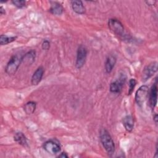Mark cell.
<instances>
[{"instance_id":"22","label":"cell","mask_w":158,"mask_h":158,"mask_svg":"<svg viewBox=\"0 0 158 158\" xmlns=\"http://www.w3.org/2000/svg\"><path fill=\"white\" fill-rule=\"evenodd\" d=\"M145 2L147 4V5L150 6H154L156 1H151V0H148V1H146Z\"/></svg>"},{"instance_id":"10","label":"cell","mask_w":158,"mask_h":158,"mask_svg":"<svg viewBox=\"0 0 158 158\" xmlns=\"http://www.w3.org/2000/svg\"><path fill=\"white\" fill-rule=\"evenodd\" d=\"M44 72V70L42 66H40L36 69L31 78V83L32 85H37L40 83L43 78Z\"/></svg>"},{"instance_id":"21","label":"cell","mask_w":158,"mask_h":158,"mask_svg":"<svg viewBox=\"0 0 158 158\" xmlns=\"http://www.w3.org/2000/svg\"><path fill=\"white\" fill-rule=\"evenodd\" d=\"M50 46H51L50 42L48 40H44L41 44V48L44 51H48L50 48Z\"/></svg>"},{"instance_id":"2","label":"cell","mask_w":158,"mask_h":158,"mask_svg":"<svg viewBox=\"0 0 158 158\" xmlns=\"http://www.w3.org/2000/svg\"><path fill=\"white\" fill-rule=\"evenodd\" d=\"M22 56L20 53L12 56L5 67V72L9 75H12L17 71L21 62H22Z\"/></svg>"},{"instance_id":"15","label":"cell","mask_w":158,"mask_h":158,"mask_svg":"<svg viewBox=\"0 0 158 158\" xmlns=\"http://www.w3.org/2000/svg\"><path fill=\"white\" fill-rule=\"evenodd\" d=\"M116 62H117V59L113 55H110L107 57L105 62V70L106 73H109L112 72V70H113V68L114 67L116 64Z\"/></svg>"},{"instance_id":"4","label":"cell","mask_w":158,"mask_h":158,"mask_svg":"<svg viewBox=\"0 0 158 158\" xmlns=\"http://www.w3.org/2000/svg\"><path fill=\"white\" fill-rule=\"evenodd\" d=\"M87 49L83 45H80V46H78L77 51V57L75 62V66L78 69H80L85 65L87 57Z\"/></svg>"},{"instance_id":"12","label":"cell","mask_w":158,"mask_h":158,"mask_svg":"<svg viewBox=\"0 0 158 158\" xmlns=\"http://www.w3.org/2000/svg\"><path fill=\"white\" fill-rule=\"evenodd\" d=\"M36 51L35 50H30L26 52L22 56V62L25 65H31L35 60Z\"/></svg>"},{"instance_id":"16","label":"cell","mask_w":158,"mask_h":158,"mask_svg":"<svg viewBox=\"0 0 158 158\" xmlns=\"http://www.w3.org/2000/svg\"><path fill=\"white\" fill-rule=\"evenodd\" d=\"M14 139L18 144L22 145L23 147H28V144L27 139L25 135L22 132H17L14 136Z\"/></svg>"},{"instance_id":"7","label":"cell","mask_w":158,"mask_h":158,"mask_svg":"<svg viewBox=\"0 0 158 158\" xmlns=\"http://www.w3.org/2000/svg\"><path fill=\"white\" fill-rule=\"evenodd\" d=\"M157 70V62H153L149 65H147L143 69L142 72L141 79L143 81H146L149 80Z\"/></svg>"},{"instance_id":"17","label":"cell","mask_w":158,"mask_h":158,"mask_svg":"<svg viewBox=\"0 0 158 158\" xmlns=\"http://www.w3.org/2000/svg\"><path fill=\"white\" fill-rule=\"evenodd\" d=\"M36 108V102L35 101H28L27 102L23 107L24 111L27 114H33Z\"/></svg>"},{"instance_id":"1","label":"cell","mask_w":158,"mask_h":158,"mask_svg":"<svg viewBox=\"0 0 158 158\" xmlns=\"http://www.w3.org/2000/svg\"><path fill=\"white\" fill-rule=\"evenodd\" d=\"M99 139L107 154L109 156H112L115 152V146L110 135L106 128H102L100 130Z\"/></svg>"},{"instance_id":"8","label":"cell","mask_w":158,"mask_h":158,"mask_svg":"<svg viewBox=\"0 0 158 158\" xmlns=\"http://www.w3.org/2000/svg\"><path fill=\"white\" fill-rule=\"evenodd\" d=\"M44 149L51 154H56L60 152L61 147L58 142L53 139L48 140L43 144Z\"/></svg>"},{"instance_id":"25","label":"cell","mask_w":158,"mask_h":158,"mask_svg":"<svg viewBox=\"0 0 158 158\" xmlns=\"http://www.w3.org/2000/svg\"><path fill=\"white\" fill-rule=\"evenodd\" d=\"M153 120H154L155 123L157 124V115L156 114L154 115V116L153 117Z\"/></svg>"},{"instance_id":"18","label":"cell","mask_w":158,"mask_h":158,"mask_svg":"<svg viewBox=\"0 0 158 158\" xmlns=\"http://www.w3.org/2000/svg\"><path fill=\"white\" fill-rule=\"evenodd\" d=\"M17 37L16 36H9L6 35H1L0 36V44L1 46L8 44L16 40Z\"/></svg>"},{"instance_id":"14","label":"cell","mask_w":158,"mask_h":158,"mask_svg":"<svg viewBox=\"0 0 158 158\" xmlns=\"http://www.w3.org/2000/svg\"><path fill=\"white\" fill-rule=\"evenodd\" d=\"M123 125L128 132H131L134 128V118L131 115H126L122 119Z\"/></svg>"},{"instance_id":"3","label":"cell","mask_w":158,"mask_h":158,"mask_svg":"<svg viewBox=\"0 0 158 158\" xmlns=\"http://www.w3.org/2000/svg\"><path fill=\"white\" fill-rule=\"evenodd\" d=\"M108 27L111 31L123 39H126L127 35L125 34V28L123 23L117 19L112 18L108 21Z\"/></svg>"},{"instance_id":"20","label":"cell","mask_w":158,"mask_h":158,"mask_svg":"<svg viewBox=\"0 0 158 158\" xmlns=\"http://www.w3.org/2000/svg\"><path fill=\"white\" fill-rule=\"evenodd\" d=\"M11 2L15 7L19 9L24 7L26 5V1L23 0H12Z\"/></svg>"},{"instance_id":"24","label":"cell","mask_w":158,"mask_h":158,"mask_svg":"<svg viewBox=\"0 0 158 158\" xmlns=\"http://www.w3.org/2000/svg\"><path fill=\"white\" fill-rule=\"evenodd\" d=\"M0 14L1 15H4L6 14L5 9L2 6L0 7Z\"/></svg>"},{"instance_id":"19","label":"cell","mask_w":158,"mask_h":158,"mask_svg":"<svg viewBox=\"0 0 158 158\" xmlns=\"http://www.w3.org/2000/svg\"><path fill=\"white\" fill-rule=\"evenodd\" d=\"M136 85V81L135 79L131 78L129 80V84H128L129 88H128V95H130L133 93Z\"/></svg>"},{"instance_id":"9","label":"cell","mask_w":158,"mask_h":158,"mask_svg":"<svg viewBox=\"0 0 158 158\" xmlns=\"http://www.w3.org/2000/svg\"><path fill=\"white\" fill-rule=\"evenodd\" d=\"M149 94V105L152 109H154L157 105V81H156L152 86Z\"/></svg>"},{"instance_id":"5","label":"cell","mask_w":158,"mask_h":158,"mask_svg":"<svg viewBox=\"0 0 158 158\" xmlns=\"http://www.w3.org/2000/svg\"><path fill=\"white\" fill-rule=\"evenodd\" d=\"M149 93V88L146 85L141 86L136 91L135 94V101L137 104L139 106H141L144 101L146 100L148 97Z\"/></svg>"},{"instance_id":"13","label":"cell","mask_w":158,"mask_h":158,"mask_svg":"<svg viewBox=\"0 0 158 158\" xmlns=\"http://www.w3.org/2000/svg\"><path fill=\"white\" fill-rule=\"evenodd\" d=\"M51 6L49 9L50 13L55 15H60L64 12L63 6L58 2L50 1Z\"/></svg>"},{"instance_id":"11","label":"cell","mask_w":158,"mask_h":158,"mask_svg":"<svg viewBox=\"0 0 158 158\" xmlns=\"http://www.w3.org/2000/svg\"><path fill=\"white\" fill-rule=\"evenodd\" d=\"M72 8L73 10L77 14L82 15L86 12V8L83 5L81 1L80 0H73L70 1Z\"/></svg>"},{"instance_id":"23","label":"cell","mask_w":158,"mask_h":158,"mask_svg":"<svg viewBox=\"0 0 158 158\" xmlns=\"http://www.w3.org/2000/svg\"><path fill=\"white\" fill-rule=\"evenodd\" d=\"M57 157H62V158H65V157H68V155L67 154L66 152H61L58 156Z\"/></svg>"},{"instance_id":"6","label":"cell","mask_w":158,"mask_h":158,"mask_svg":"<svg viewBox=\"0 0 158 158\" xmlns=\"http://www.w3.org/2000/svg\"><path fill=\"white\" fill-rule=\"evenodd\" d=\"M126 79L127 77L125 74L120 75L118 79L110 83L109 86L110 91L113 93H120L126 81Z\"/></svg>"}]
</instances>
